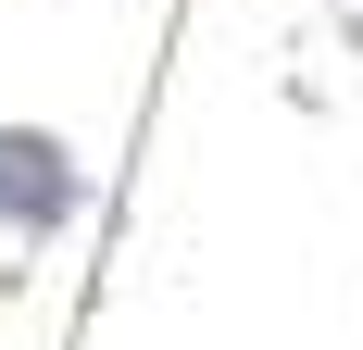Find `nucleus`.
Wrapping results in <instances>:
<instances>
[{"mask_svg": "<svg viewBox=\"0 0 363 350\" xmlns=\"http://www.w3.org/2000/svg\"><path fill=\"white\" fill-rule=\"evenodd\" d=\"M88 213V163L50 125H0V238H63Z\"/></svg>", "mask_w": 363, "mask_h": 350, "instance_id": "f257e3e1", "label": "nucleus"}]
</instances>
